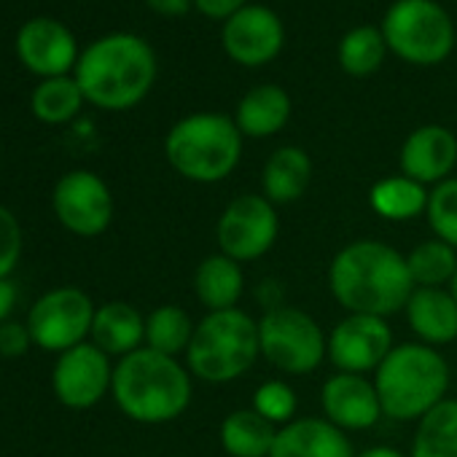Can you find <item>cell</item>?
Listing matches in <instances>:
<instances>
[{"mask_svg": "<svg viewBox=\"0 0 457 457\" xmlns=\"http://www.w3.org/2000/svg\"><path fill=\"white\" fill-rule=\"evenodd\" d=\"M328 288L347 315L387 318L406 310L414 280L406 256L379 240L345 245L328 267Z\"/></svg>", "mask_w": 457, "mask_h": 457, "instance_id": "6da1fadb", "label": "cell"}, {"mask_svg": "<svg viewBox=\"0 0 457 457\" xmlns=\"http://www.w3.org/2000/svg\"><path fill=\"white\" fill-rule=\"evenodd\" d=\"M76 81L84 97L103 111H129L156 81V54L135 33H108L81 52Z\"/></svg>", "mask_w": 457, "mask_h": 457, "instance_id": "7a4b0ae2", "label": "cell"}, {"mask_svg": "<svg viewBox=\"0 0 457 457\" xmlns=\"http://www.w3.org/2000/svg\"><path fill=\"white\" fill-rule=\"evenodd\" d=\"M111 393L119 409L145 425L178 420L191 403V371L178 358L140 347L119 361L113 369Z\"/></svg>", "mask_w": 457, "mask_h": 457, "instance_id": "3957f363", "label": "cell"}, {"mask_svg": "<svg viewBox=\"0 0 457 457\" xmlns=\"http://www.w3.org/2000/svg\"><path fill=\"white\" fill-rule=\"evenodd\" d=\"M374 387L382 414L398 422H420L449 390V366L444 355L422 342L395 345L374 371Z\"/></svg>", "mask_w": 457, "mask_h": 457, "instance_id": "277c9868", "label": "cell"}, {"mask_svg": "<svg viewBox=\"0 0 457 457\" xmlns=\"http://www.w3.org/2000/svg\"><path fill=\"white\" fill-rule=\"evenodd\" d=\"M170 167L191 183H218L243 159V132L226 113H191L172 124L164 137Z\"/></svg>", "mask_w": 457, "mask_h": 457, "instance_id": "5b68a950", "label": "cell"}, {"mask_svg": "<svg viewBox=\"0 0 457 457\" xmlns=\"http://www.w3.org/2000/svg\"><path fill=\"white\" fill-rule=\"evenodd\" d=\"M262 355L259 320L240 307L207 312L191 337L186 350L188 371L210 385L235 382L248 374Z\"/></svg>", "mask_w": 457, "mask_h": 457, "instance_id": "8992f818", "label": "cell"}, {"mask_svg": "<svg viewBox=\"0 0 457 457\" xmlns=\"http://www.w3.org/2000/svg\"><path fill=\"white\" fill-rule=\"evenodd\" d=\"M390 54L414 68H433L454 52V22L436 0H395L379 25Z\"/></svg>", "mask_w": 457, "mask_h": 457, "instance_id": "52a82bcc", "label": "cell"}, {"mask_svg": "<svg viewBox=\"0 0 457 457\" xmlns=\"http://www.w3.org/2000/svg\"><path fill=\"white\" fill-rule=\"evenodd\" d=\"M262 355L280 371L302 377L320 369L328 339L318 320L299 307H270L259 320Z\"/></svg>", "mask_w": 457, "mask_h": 457, "instance_id": "ba28073f", "label": "cell"}, {"mask_svg": "<svg viewBox=\"0 0 457 457\" xmlns=\"http://www.w3.org/2000/svg\"><path fill=\"white\" fill-rule=\"evenodd\" d=\"M280 235V218L275 204L262 194H240L226 204L218 218L215 237L218 253L237 264L256 262L272 251Z\"/></svg>", "mask_w": 457, "mask_h": 457, "instance_id": "9c48e42d", "label": "cell"}, {"mask_svg": "<svg viewBox=\"0 0 457 457\" xmlns=\"http://www.w3.org/2000/svg\"><path fill=\"white\" fill-rule=\"evenodd\" d=\"M95 304L79 288H57L36 302L28 315L30 337L38 347L49 353H65L92 334Z\"/></svg>", "mask_w": 457, "mask_h": 457, "instance_id": "30bf717a", "label": "cell"}, {"mask_svg": "<svg viewBox=\"0 0 457 457\" xmlns=\"http://www.w3.org/2000/svg\"><path fill=\"white\" fill-rule=\"evenodd\" d=\"M226 57L243 68H264L275 62L286 46V25L280 14L262 4H248L220 28Z\"/></svg>", "mask_w": 457, "mask_h": 457, "instance_id": "8fae6325", "label": "cell"}, {"mask_svg": "<svg viewBox=\"0 0 457 457\" xmlns=\"http://www.w3.org/2000/svg\"><path fill=\"white\" fill-rule=\"evenodd\" d=\"M54 212L65 228L81 237L103 235L113 218V196L105 180L89 170H73L54 186Z\"/></svg>", "mask_w": 457, "mask_h": 457, "instance_id": "7c38bea8", "label": "cell"}, {"mask_svg": "<svg viewBox=\"0 0 457 457\" xmlns=\"http://www.w3.org/2000/svg\"><path fill=\"white\" fill-rule=\"evenodd\" d=\"M393 331L385 318L347 315L328 334V361L345 374H371L393 350Z\"/></svg>", "mask_w": 457, "mask_h": 457, "instance_id": "4fadbf2b", "label": "cell"}, {"mask_svg": "<svg viewBox=\"0 0 457 457\" xmlns=\"http://www.w3.org/2000/svg\"><path fill=\"white\" fill-rule=\"evenodd\" d=\"M113 382V369L108 355L97 345H76L65 350L54 366V393L71 409H89L95 406Z\"/></svg>", "mask_w": 457, "mask_h": 457, "instance_id": "5bb4252c", "label": "cell"}, {"mask_svg": "<svg viewBox=\"0 0 457 457\" xmlns=\"http://www.w3.org/2000/svg\"><path fill=\"white\" fill-rule=\"evenodd\" d=\"M17 54L28 71L46 79L65 76L71 68L79 65L81 57L73 33L62 22L49 17H36L20 30Z\"/></svg>", "mask_w": 457, "mask_h": 457, "instance_id": "9a60e30c", "label": "cell"}, {"mask_svg": "<svg viewBox=\"0 0 457 457\" xmlns=\"http://www.w3.org/2000/svg\"><path fill=\"white\" fill-rule=\"evenodd\" d=\"M320 406L326 420L339 430H369L382 417L374 379H366L363 374L337 371L328 377L320 390Z\"/></svg>", "mask_w": 457, "mask_h": 457, "instance_id": "2e32d148", "label": "cell"}, {"mask_svg": "<svg viewBox=\"0 0 457 457\" xmlns=\"http://www.w3.org/2000/svg\"><path fill=\"white\" fill-rule=\"evenodd\" d=\"M401 175L422 183V186H438L446 178H452V170L457 164V137L452 129L441 124H425L417 127L401 145Z\"/></svg>", "mask_w": 457, "mask_h": 457, "instance_id": "e0dca14e", "label": "cell"}, {"mask_svg": "<svg viewBox=\"0 0 457 457\" xmlns=\"http://www.w3.org/2000/svg\"><path fill=\"white\" fill-rule=\"evenodd\" d=\"M270 457H355L345 430L326 417H304L278 430Z\"/></svg>", "mask_w": 457, "mask_h": 457, "instance_id": "ac0fdd59", "label": "cell"}, {"mask_svg": "<svg viewBox=\"0 0 457 457\" xmlns=\"http://www.w3.org/2000/svg\"><path fill=\"white\" fill-rule=\"evenodd\" d=\"M291 95L278 84H259L248 89L237 108H235V124L243 132V137H272L286 129L291 119Z\"/></svg>", "mask_w": 457, "mask_h": 457, "instance_id": "d6986e66", "label": "cell"}, {"mask_svg": "<svg viewBox=\"0 0 457 457\" xmlns=\"http://www.w3.org/2000/svg\"><path fill=\"white\" fill-rule=\"evenodd\" d=\"M403 312L422 345L436 347L457 339V302L446 288H414Z\"/></svg>", "mask_w": 457, "mask_h": 457, "instance_id": "ffe728a7", "label": "cell"}, {"mask_svg": "<svg viewBox=\"0 0 457 457\" xmlns=\"http://www.w3.org/2000/svg\"><path fill=\"white\" fill-rule=\"evenodd\" d=\"M312 180V159L299 145H280L264 164L262 188L272 204H291L304 196Z\"/></svg>", "mask_w": 457, "mask_h": 457, "instance_id": "44dd1931", "label": "cell"}, {"mask_svg": "<svg viewBox=\"0 0 457 457\" xmlns=\"http://www.w3.org/2000/svg\"><path fill=\"white\" fill-rule=\"evenodd\" d=\"M245 291L243 264L223 253L207 256L194 272V294L207 312L235 310Z\"/></svg>", "mask_w": 457, "mask_h": 457, "instance_id": "7402d4cb", "label": "cell"}, {"mask_svg": "<svg viewBox=\"0 0 457 457\" xmlns=\"http://www.w3.org/2000/svg\"><path fill=\"white\" fill-rule=\"evenodd\" d=\"M92 339L105 355H129L145 339L143 315L127 302H108L95 312Z\"/></svg>", "mask_w": 457, "mask_h": 457, "instance_id": "603a6c76", "label": "cell"}, {"mask_svg": "<svg viewBox=\"0 0 457 457\" xmlns=\"http://www.w3.org/2000/svg\"><path fill=\"white\" fill-rule=\"evenodd\" d=\"M278 430L280 428L264 420L253 406L237 409L220 422V446L228 457H270Z\"/></svg>", "mask_w": 457, "mask_h": 457, "instance_id": "cb8c5ba5", "label": "cell"}, {"mask_svg": "<svg viewBox=\"0 0 457 457\" xmlns=\"http://www.w3.org/2000/svg\"><path fill=\"white\" fill-rule=\"evenodd\" d=\"M428 196L430 191L422 183L406 175H390L371 186L369 204L377 215L387 220H409L428 210Z\"/></svg>", "mask_w": 457, "mask_h": 457, "instance_id": "d4e9b609", "label": "cell"}, {"mask_svg": "<svg viewBox=\"0 0 457 457\" xmlns=\"http://www.w3.org/2000/svg\"><path fill=\"white\" fill-rule=\"evenodd\" d=\"M387 44L379 28L374 25H358L353 30H347L339 38L337 46V62L339 68L353 76V79H366L371 73H377L387 57Z\"/></svg>", "mask_w": 457, "mask_h": 457, "instance_id": "484cf974", "label": "cell"}, {"mask_svg": "<svg viewBox=\"0 0 457 457\" xmlns=\"http://www.w3.org/2000/svg\"><path fill=\"white\" fill-rule=\"evenodd\" d=\"M411 457H457V401L446 398L417 422Z\"/></svg>", "mask_w": 457, "mask_h": 457, "instance_id": "4316f807", "label": "cell"}, {"mask_svg": "<svg viewBox=\"0 0 457 457\" xmlns=\"http://www.w3.org/2000/svg\"><path fill=\"white\" fill-rule=\"evenodd\" d=\"M194 328L196 326L186 310H180L175 304H164V307H156L145 318V345L162 355L178 358L180 353L188 350Z\"/></svg>", "mask_w": 457, "mask_h": 457, "instance_id": "83f0119b", "label": "cell"}, {"mask_svg": "<svg viewBox=\"0 0 457 457\" xmlns=\"http://www.w3.org/2000/svg\"><path fill=\"white\" fill-rule=\"evenodd\" d=\"M409 275L417 288H444L457 270V251L441 240H425L406 256Z\"/></svg>", "mask_w": 457, "mask_h": 457, "instance_id": "f1b7e54d", "label": "cell"}, {"mask_svg": "<svg viewBox=\"0 0 457 457\" xmlns=\"http://www.w3.org/2000/svg\"><path fill=\"white\" fill-rule=\"evenodd\" d=\"M84 100L87 97L76 79L68 76L46 79L33 92V113L44 124H65L81 111Z\"/></svg>", "mask_w": 457, "mask_h": 457, "instance_id": "f546056e", "label": "cell"}, {"mask_svg": "<svg viewBox=\"0 0 457 457\" xmlns=\"http://www.w3.org/2000/svg\"><path fill=\"white\" fill-rule=\"evenodd\" d=\"M425 215L436 240L457 251V178H446L444 183L433 186Z\"/></svg>", "mask_w": 457, "mask_h": 457, "instance_id": "4dcf8cb0", "label": "cell"}, {"mask_svg": "<svg viewBox=\"0 0 457 457\" xmlns=\"http://www.w3.org/2000/svg\"><path fill=\"white\" fill-rule=\"evenodd\" d=\"M296 403L299 401H296L294 387L283 379H270V382L259 385L253 393V409L278 428L296 420Z\"/></svg>", "mask_w": 457, "mask_h": 457, "instance_id": "1f68e13d", "label": "cell"}, {"mask_svg": "<svg viewBox=\"0 0 457 457\" xmlns=\"http://www.w3.org/2000/svg\"><path fill=\"white\" fill-rule=\"evenodd\" d=\"M22 253V228L12 210L0 204V280H6Z\"/></svg>", "mask_w": 457, "mask_h": 457, "instance_id": "d6a6232c", "label": "cell"}, {"mask_svg": "<svg viewBox=\"0 0 457 457\" xmlns=\"http://www.w3.org/2000/svg\"><path fill=\"white\" fill-rule=\"evenodd\" d=\"M33 337H30V328L22 326V323H12L6 320L4 326H0V355L6 358H20L28 353Z\"/></svg>", "mask_w": 457, "mask_h": 457, "instance_id": "836d02e7", "label": "cell"}, {"mask_svg": "<svg viewBox=\"0 0 457 457\" xmlns=\"http://www.w3.org/2000/svg\"><path fill=\"white\" fill-rule=\"evenodd\" d=\"M251 0H194V9L212 22H226L228 17H235L240 9H245Z\"/></svg>", "mask_w": 457, "mask_h": 457, "instance_id": "e575fe53", "label": "cell"}, {"mask_svg": "<svg viewBox=\"0 0 457 457\" xmlns=\"http://www.w3.org/2000/svg\"><path fill=\"white\" fill-rule=\"evenodd\" d=\"M145 6L164 20H180L194 9V0H145Z\"/></svg>", "mask_w": 457, "mask_h": 457, "instance_id": "d590c367", "label": "cell"}, {"mask_svg": "<svg viewBox=\"0 0 457 457\" xmlns=\"http://www.w3.org/2000/svg\"><path fill=\"white\" fill-rule=\"evenodd\" d=\"M14 302H17V288H14V283H12L9 278H6V280H0V326H4L6 318L12 315Z\"/></svg>", "mask_w": 457, "mask_h": 457, "instance_id": "8d00e7d4", "label": "cell"}, {"mask_svg": "<svg viewBox=\"0 0 457 457\" xmlns=\"http://www.w3.org/2000/svg\"><path fill=\"white\" fill-rule=\"evenodd\" d=\"M355 457H409V454H403L393 446H369V449L358 452Z\"/></svg>", "mask_w": 457, "mask_h": 457, "instance_id": "74e56055", "label": "cell"}, {"mask_svg": "<svg viewBox=\"0 0 457 457\" xmlns=\"http://www.w3.org/2000/svg\"><path fill=\"white\" fill-rule=\"evenodd\" d=\"M446 291L452 294V299L457 302V270H454V278H452V283L446 286Z\"/></svg>", "mask_w": 457, "mask_h": 457, "instance_id": "f35d334b", "label": "cell"}]
</instances>
